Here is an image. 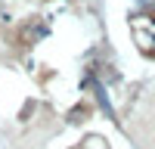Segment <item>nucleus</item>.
<instances>
[]
</instances>
